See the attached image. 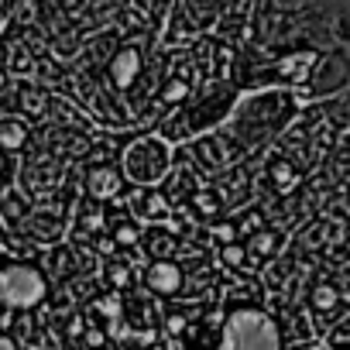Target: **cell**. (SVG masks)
Segmentation results:
<instances>
[{"mask_svg": "<svg viewBox=\"0 0 350 350\" xmlns=\"http://www.w3.org/2000/svg\"><path fill=\"white\" fill-rule=\"evenodd\" d=\"M220 350H282V333L268 312L241 309L220 333Z\"/></svg>", "mask_w": 350, "mask_h": 350, "instance_id": "cell-1", "label": "cell"}, {"mask_svg": "<svg viewBox=\"0 0 350 350\" xmlns=\"http://www.w3.org/2000/svg\"><path fill=\"white\" fill-rule=\"evenodd\" d=\"M49 295V278L42 268L28 261H4L0 265V306L4 309H35Z\"/></svg>", "mask_w": 350, "mask_h": 350, "instance_id": "cell-2", "label": "cell"}, {"mask_svg": "<svg viewBox=\"0 0 350 350\" xmlns=\"http://www.w3.org/2000/svg\"><path fill=\"white\" fill-rule=\"evenodd\" d=\"M168 144L158 141V137H141L127 148L124 154V168H127V179L137 183V186H158L168 172Z\"/></svg>", "mask_w": 350, "mask_h": 350, "instance_id": "cell-3", "label": "cell"}, {"mask_svg": "<svg viewBox=\"0 0 350 350\" xmlns=\"http://www.w3.org/2000/svg\"><path fill=\"white\" fill-rule=\"evenodd\" d=\"M148 285L161 295H172V292H179L183 285V271L179 265H172V261H154V268L148 271Z\"/></svg>", "mask_w": 350, "mask_h": 350, "instance_id": "cell-4", "label": "cell"}, {"mask_svg": "<svg viewBox=\"0 0 350 350\" xmlns=\"http://www.w3.org/2000/svg\"><path fill=\"white\" fill-rule=\"evenodd\" d=\"M25 134H28V131H25L21 120H14V117H0V151L14 154V151L21 148Z\"/></svg>", "mask_w": 350, "mask_h": 350, "instance_id": "cell-5", "label": "cell"}, {"mask_svg": "<svg viewBox=\"0 0 350 350\" xmlns=\"http://www.w3.org/2000/svg\"><path fill=\"white\" fill-rule=\"evenodd\" d=\"M186 8H189V14L196 18V21H210V14L220 8V0H186Z\"/></svg>", "mask_w": 350, "mask_h": 350, "instance_id": "cell-6", "label": "cell"}, {"mask_svg": "<svg viewBox=\"0 0 350 350\" xmlns=\"http://www.w3.org/2000/svg\"><path fill=\"white\" fill-rule=\"evenodd\" d=\"M0 350H21V347H18V340L11 333H0Z\"/></svg>", "mask_w": 350, "mask_h": 350, "instance_id": "cell-7", "label": "cell"}]
</instances>
